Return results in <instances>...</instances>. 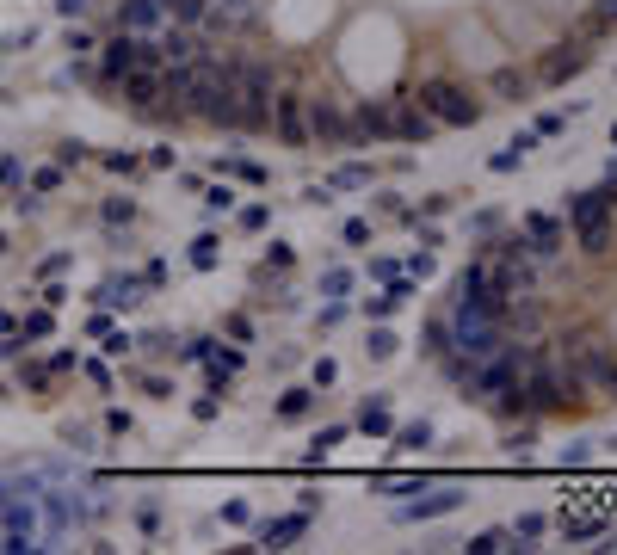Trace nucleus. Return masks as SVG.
<instances>
[{"instance_id":"50","label":"nucleus","mask_w":617,"mask_h":555,"mask_svg":"<svg viewBox=\"0 0 617 555\" xmlns=\"http://www.w3.org/2000/svg\"><path fill=\"white\" fill-rule=\"evenodd\" d=\"M105 167H112V173H142V161H136V155H105Z\"/></svg>"},{"instance_id":"35","label":"nucleus","mask_w":617,"mask_h":555,"mask_svg":"<svg viewBox=\"0 0 617 555\" xmlns=\"http://www.w3.org/2000/svg\"><path fill=\"white\" fill-rule=\"evenodd\" d=\"M315 290H321V296H346V290H352V272H346V266H328Z\"/></svg>"},{"instance_id":"26","label":"nucleus","mask_w":617,"mask_h":555,"mask_svg":"<svg viewBox=\"0 0 617 555\" xmlns=\"http://www.w3.org/2000/svg\"><path fill=\"white\" fill-rule=\"evenodd\" d=\"M192 266H198V272H216V266H223V235L204 229V235L192 241Z\"/></svg>"},{"instance_id":"23","label":"nucleus","mask_w":617,"mask_h":555,"mask_svg":"<svg viewBox=\"0 0 617 555\" xmlns=\"http://www.w3.org/2000/svg\"><path fill=\"white\" fill-rule=\"evenodd\" d=\"M346 432H352V426H321V432L309 438V451H303V463H309V469H321V463L334 457V444H346Z\"/></svg>"},{"instance_id":"21","label":"nucleus","mask_w":617,"mask_h":555,"mask_svg":"<svg viewBox=\"0 0 617 555\" xmlns=\"http://www.w3.org/2000/svg\"><path fill=\"white\" fill-rule=\"evenodd\" d=\"M580 68H587V50H556L550 62H543V87H562V81H574Z\"/></svg>"},{"instance_id":"27","label":"nucleus","mask_w":617,"mask_h":555,"mask_svg":"<svg viewBox=\"0 0 617 555\" xmlns=\"http://www.w3.org/2000/svg\"><path fill=\"white\" fill-rule=\"evenodd\" d=\"M389 438H395V451H426V444H432V420H408V426H395Z\"/></svg>"},{"instance_id":"2","label":"nucleus","mask_w":617,"mask_h":555,"mask_svg":"<svg viewBox=\"0 0 617 555\" xmlns=\"http://www.w3.org/2000/svg\"><path fill=\"white\" fill-rule=\"evenodd\" d=\"M611 216H617V185H599V192H574L568 198V229L580 235L587 253L611 247Z\"/></svg>"},{"instance_id":"9","label":"nucleus","mask_w":617,"mask_h":555,"mask_svg":"<svg viewBox=\"0 0 617 555\" xmlns=\"http://www.w3.org/2000/svg\"><path fill=\"white\" fill-rule=\"evenodd\" d=\"M346 136H352V118L334 105V99H309V142H340L346 148Z\"/></svg>"},{"instance_id":"36","label":"nucleus","mask_w":617,"mask_h":555,"mask_svg":"<svg viewBox=\"0 0 617 555\" xmlns=\"http://www.w3.org/2000/svg\"><path fill=\"white\" fill-rule=\"evenodd\" d=\"M402 272H408V278H432V272H439V259H432V247H414Z\"/></svg>"},{"instance_id":"7","label":"nucleus","mask_w":617,"mask_h":555,"mask_svg":"<svg viewBox=\"0 0 617 555\" xmlns=\"http://www.w3.org/2000/svg\"><path fill=\"white\" fill-rule=\"evenodd\" d=\"M309 525H315V512H284V518H266V525H253V537H260V543H253V549H290V543H303L309 537Z\"/></svg>"},{"instance_id":"1","label":"nucleus","mask_w":617,"mask_h":555,"mask_svg":"<svg viewBox=\"0 0 617 555\" xmlns=\"http://www.w3.org/2000/svg\"><path fill=\"white\" fill-rule=\"evenodd\" d=\"M408 99L426 111L432 124H451V130H476V124H482V99L469 93L463 81H420Z\"/></svg>"},{"instance_id":"11","label":"nucleus","mask_w":617,"mask_h":555,"mask_svg":"<svg viewBox=\"0 0 617 555\" xmlns=\"http://www.w3.org/2000/svg\"><path fill=\"white\" fill-rule=\"evenodd\" d=\"M210 31H253V25H260V0H210Z\"/></svg>"},{"instance_id":"46","label":"nucleus","mask_w":617,"mask_h":555,"mask_svg":"<svg viewBox=\"0 0 617 555\" xmlns=\"http://www.w3.org/2000/svg\"><path fill=\"white\" fill-rule=\"evenodd\" d=\"M223 525H253V506H247V500H229V506H223Z\"/></svg>"},{"instance_id":"16","label":"nucleus","mask_w":617,"mask_h":555,"mask_svg":"<svg viewBox=\"0 0 617 555\" xmlns=\"http://www.w3.org/2000/svg\"><path fill=\"white\" fill-rule=\"evenodd\" d=\"M537 142H543L537 130H519V136L506 142V148H494V155H488V173H519V167H525V155H531Z\"/></svg>"},{"instance_id":"43","label":"nucleus","mask_w":617,"mask_h":555,"mask_svg":"<svg viewBox=\"0 0 617 555\" xmlns=\"http://www.w3.org/2000/svg\"><path fill=\"white\" fill-rule=\"evenodd\" d=\"M414 235H420V247H445V229H439V222H432V216H426V222L414 216Z\"/></svg>"},{"instance_id":"40","label":"nucleus","mask_w":617,"mask_h":555,"mask_svg":"<svg viewBox=\"0 0 617 555\" xmlns=\"http://www.w3.org/2000/svg\"><path fill=\"white\" fill-rule=\"evenodd\" d=\"M309 383H315V389H334V383H340V364H334V358H315Z\"/></svg>"},{"instance_id":"12","label":"nucleus","mask_w":617,"mask_h":555,"mask_svg":"<svg viewBox=\"0 0 617 555\" xmlns=\"http://www.w3.org/2000/svg\"><path fill=\"white\" fill-rule=\"evenodd\" d=\"M389 130H395V142H426L439 124H432L414 99H389Z\"/></svg>"},{"instance_id":"20","label":"nucleus","mask_w":617,"mask_h":555,"mask_svg":"<svg viewBox=\"0 0 617 555\" xmlns=\"http://www.w3.org/2000/svg\"><path fill=\"white\" fill-rule=\"evenodd\" d=\"M315 401H321V389H315V383H309V389H284V395L272 401V414H278V420H309V414H315Z\"/></svg>"},{"instance_id":"13","label":"nucleus","mask_w":617,"mask_h":555,"mask_svg":"<svg viewBox=\"0 0 617 555\" xmlns=\"http://www.w3.org/2000/svg\"><path fill=\"white\" fill-rule=\"evenodd\" d=\"M451 303H488V259L482 253L451 278Z\"/></svg>"},{"instance_id":"8","label":"nucleus","mask_w":617,"mask_h":555,"mask_svg":"<svg viewBox=\"0 0 617 555\" xmlns=\"http://www.w3.org/2000/svg\"><path fill=\"white\" fill-rule=\"evenodd\" d=\"M365 142H395V130H389V99H365V105L352 111L346 148H365Z\"/></svg>"},{"instance_id":"52","label":"nucleus","mask_w":617,"mask_h":555,"mask_svg":"<svg viewBox=\"0 0 617 555\" xmlns=\"http://www.w3.org/2000/svg\"><path fill=\"white\" fill-rule=\"evenodd\" d=\"M149 167H161V173H167V167H179V155H173V148H149Z\"/></svg>"},{"instance_id":"6","label":"nucleus","mask_w":617,"mask_h":555,"mask_svg":"<svg viewBox=\"0 0 617 555\" xmlns=\"http://www.w3.org/2000/svg\"><path fill=\"white\" fill-rule=\"evenodd\" d=\"M519 235L531 241V259H556V253H562V241H568V222H562V216H550V210H531V216L519 222Z\"/></svg>"},{"instance_id":"10","label":"nucleus","mask_w":617,"mask_h":555,"mask_svg":"<svg viewBox=\"0 0 617 555\" xmlns=\"http://www.w3.org/2000/svg\"><path fill=\"white\" fill-rule=\"evenodd\" d=\"M414 296H420V278H408V272H402V278H389L383 290H371V296H365V315H371V321H389L395 309H408Z\"/></svg>"},{"instance_id":"32","label":"nucleus","mask_w":617,"mask_h":555,"mask_svg":"<svg viewBox=\"0 0 617 555\" xmlns=\"http://www.w3.org/2000/svg\"><path fill=\"white\" fill-rule=\"evenodd\" d=\"M463 549H469V555H500V549H513V531H476Z\"/></svg>"},{"instance_id":"14","label":"nucleus","mask_w":617,"mask_h":555,"mask_svg":"<svg viewBox=\"0 0 617 555\" xmlns=\"http://www.w3.org/2000/svg\"><path fill=\"white\" fill-rule=\"evenodd\" d=\"M358 432H365V438H389V432H395V407H389L383 389L365 395V407H358Z\"/></svg>"},{"instance_id":"47","label":"nucleus","mask_w":617,"mask_h":555,"mask_svg":"<svg viewBox=\"0 0 617 555\" xmlns=\"http://www.w3.org/2000/svg\"><path fill=\"white\" fill-rule=\"evenodd\" d=\"M371 278L389 284V278H402V259H371Z\"/></svg>"},{"instance_id":"4","label":"nucleus","mask_w":617,"mask_h":555,"mask_svg":"<svg viewBox=\"0 0 617 555\" xmlns=\"http://www.w3.org/2000/svg\"><path fill=\"white\" fill-rule=\"evenodd\" d=\"M278 142H290V148H303L309 142V93H297V87H284V93H272V124H266Z\"/></svg>"},{"instance_id":"34","label":"nucleus","mask_w":617,"mask_h":555,"mask_svg":"<svg viewBox=\"0 0 617 555\" xmlns=\"http://www.w3.org/2000/svg\"><path fill=\"white\" fill-rule=\"evenodd\" d=\"M617 25V0H593V19H587V37H605Z\"/></svg>"},{"instance_id":"3","label":"nucleus","mask_w":617,"mask_h":555,"mask_svg":"<svg viewBox=\"0 0 617 555\" xmlns=\"http://www.w3.org/2000/svg\"><path fill=\"white\" fill-rule=\"evenodd\" d=\"M130 68H161V44H155V37L118 31L112 44H99V81H105V87H118Z\"/></svg>"},{"instance_id":"15","label":"nucleus","mask_w":617,"mask_h":555,"mask_svg":"<svg viewBox=\"0 0 617 555\" xmlns=\"http://www.w3.org/2000/svg\"><path fill=\"white\" fill-rule=\"evenodd\" d=\"M161 0H124V7H118V31H142V37H149V31H161Z\"/></svg>"},{"instance_id":"51","label":"nucleus","mask_w":617,"mask_h":555,"mask_svg":"<svg viewBox=\"0 0 617 555\" xmlns=\"http://www.w3.org/2000/svg\"><path fill=\"white\" fill-rule=\"evenodd\" d=\"M105 216H112V222H130V216H136V204H130V198H112V204H105Z\"/></svg>"},{"instance_id":"55","label":"nucleus","mask_w":617,"mask_h":555,"mask_svg":"<svg viewBox=\"0 0 617 555\" xmlns=\"http://www.w3.org/2000/svg\"><path fill=\"white\" fill-rule=\"evenodd\" d=\"M611 148H617V124H611Z\"/></svg>"},{"instance_id":"33","label":"nucleus","mask_w":617,"mask_h":555,"mask_svg":"<svg viewBox=\"0 0 617 555\" xmlns=\"http://www.w3.org/2000/svg\"><path fill=\"white\" fill-rule=\"evenodd\" d=\"M488 93L519 99V93H525V74H519V68H494V74H488Z\"/></svg>"},{"instance_id":"42","label":"nucleus","mask_w":617,"mask_h":555,"mask_svg":"<svg viewBox=\"0 0 617 555\" xmlns=\"http://www.w3.org/2000/svg\"><path fill=\"white\" fill-rule=\"evenodd\" d=\"M531 130H537V136H562V130H568V111H543Z\"/></svg>"},{"instance_id":"19","label":"nucleus","mask_w":617,"mask_h":555,"mask_svg":"<svg viewBox=\"0 0 617 555\" xmlns=\"http://www.w3.org/2000/svg\"><path fill=\"white\" fill-rule=\"evenodd\" d=\"M136 303H142V278L124 272V278H105L99 284V309H136Z\"/></svg>"},{"instance_id":"28","label":"nucleus","mask_w":617,"mask_h":555,"mask_svg":"<svg viewBox=\"0 0 617 555\" xmlns=\"http://www.w3.org/2000/svg\"><path fill=\"white\" fill-rule=\"evenodd\" d=\"M371 488H377V494H389V500H408V494H420V488H426V475H377Z\"/></svg>"},{"instance_id":"25","label":"nucleus","mask_w":617,"mask_h":555,"mask_svg":"<svg viewBox=\"0 0 617 555\" xmlns=\"http://www.w3.org/2000/svg\"><path fill=\"white\" fill-rule=\"evenodd\" d=\"M506 531H513V549H531L543 531H550V518H543V512H519L513 518V525H506Z\"/></svg>"},{"instance_id":"5","label":"nucleus","mask_w":617,"mask_h":555,"mask_svg":"<svg viewBox=\"0 0 617 555\" xmlns=\"http://www.w3.org/2000/svg\"><path fill=\"white\" fill-rule=\"evenodd\" d=\"M457 506H463V488H420V494H408L395 506V518H402V525H426V518H445Z\"/></svg>"},{"instance_id":"49","label":"nucleus","mask_w":617,"mask_h":555,"mask_svg":"<svg viewBox=\"0 0 617 555\" xmlns=\"http://www.w3.org/2000/svg\"><path fill=\"white\" fill-rule=\"evenodd\" d=\"M142 284H149V290H161V284H167V266H161V259H149V266H142Z\"/></svg>"},{"instance_id":"41","label":"nucleus","mask_w":617,"mask_h":555,"mask_svg":"<svg viewBox=\"0 0 617 555\" xmlns=\"http://www.w3.org/2000/svg\"><path fill=\"white\" fill-rule=\"evenodd\" d=\"M266 222H272V210H266V204H241V229H247V235H260Z\"/></svg>"},{"instance_id":"53","label":"nucleus","mask_w":617,"mask_h":555,"mask_svg":"<svg viewBox=\"0 0 617 555\" xmlns=\"http://www.w3.org/2000/svg\"><path fill=\"white\" fill-rule=\"evenodd\" d=\"M56 7H62L68 19H75V13H87V0H56Z\"/></svg>"},{"instance_id":"17","label":"nucleus","mask_w":617,"mask_h":555,"mask_svg":"<svg viewBox=\"0 0 617 555\" xmlns=\"http://www.w3.org/2000/svg\"><path fill=\"white\" fill-rule=\"evenodd\" d=\"M290 266H297V247H290V241H272V247L260 253V266H253V284L266 290V284H272V278H284Z\"/></svg>"},{"instance_id":"18","label":"nucleus","mask_w":617,"mask_h":555,"mask_svg":"<svg viewBox=\"0 0 617 555\" xmlns=\"http://www.w3.org/2000/svg\"><path fill=\"white\" fill-rule=\"evenodd\" d=\"M556 531H562V543H593V537H605V518L599 512H562Z\"/></svg>"},{"instance_id":"39","label":"nucleus","mask_w":617,"mask_h":555,"mask_svg":"<svg viewBox=\"0 0 617 555\" xmlns=\"http://www.w3.org/2000/svg\"><path fill=\"white\" fill-rule=\"evenodd\" d=\"M136 346H142V352H149V358H173V346H179V340H173V333H142V340H136Z\"/></svg>"},{"instance_id":"54","label":"nucleus","mask_w":617,"mask_h":555,"mask_svg":"<svg viewBox=\"0 0 617 555\" xmlns=\"http://www.w3.org/2000/svg\"><path fill=\"white\" fill-rule=\"evenodd\" d=\"M173 7H179V0H161V13H173Z\"/></svg>"},{"instance_id":"48","label":"nucleus","mask_w":617,"mask_h":555,"mask_svg":"<svg viewBox=\"0 0 617 555\" xmlns=\"http://www.w3.org/2000/svg\"><path fill=\"white\" fill-rule=\"evenodd\" d=\"M469 229H476V235H494V229H500V210H476V216H469Z\"/></svg>"},{"instance_id":"38","label":"nucleus","mask_w":617,"mask_h":555,"mask_svg":"<svg viewBox=\"0 0 617 555\" xmlns=\"http://www.w3.org/2000/svg\"><path fill=\"white\" fill-rule=\"evenodd\" d=\"M216 414H223V389H210V395H198V401H192V420H204V426H210Z\"/></svg>"},{"instance_id":"45","label":"nucleus","mask_w":617,"mask_h":555,"mask_svg":"<svg viewBox=\"0 0 617 555\" xmlns=\"http://www.w3.org/2000/svg\"><path fill=\"white\" fill-rule=\"evenodd\" d=\"M223 333H229L235 346H247V340H253V321H247V315H229V321H223Z\"/></svg>"},{"instance_id":"30","label":"nucleus","mask_w":617,"mask_h":555,"mask_svg":"<svg viewBox=\"0 0 617 555\" xmlns=\"http://www.w3.org/2000/svg\"><path fill=\"white\" fill-rule=\"evenodd\" d=\"M420 340H426V358L432 364H439V358H451V321L439 315V321H426V333H420Z\"/></svg>"},{"instance_id":"29","label":"nucleus","mask_w":617,"mask_h":555,"mask_svg":"<svg viewBox=\"0 0 617 555\" xmlns=\"http://www.w3.org/2000/svg\"><path fill=\"white\" fill-rule=\"evenodd\" d=\"M395 352H402V340H395V333L377 321V327L365 333V358H371V364H383V358H395Z\"/></svg>"},{"instance_id":"24","label":"nucleus","mask_w":617,"mask_h":555,"mask_svg":"<svg viewBox=\"0 0 617 555\" xmlns=\"http://www.w3.org/2000/svg\"><path fill=\"white\" fill-rule=\"evenodd\" d=\"M321 185H328V192H358V185H371V167H365V161H346V167H334Z\"/></svg>"},{"instance_id":"22","label":"nucleus","mask_w":617,"mask_h":555,"mask_svg":"<svg viewBox=\"0 0 617 555\" xmlns=\"http://www.w3.org/2000/svg\"><path fill=\"white\" fill-rule=\"evenodd\" d=\"M216 173H223V179H241V185H266V179H272L260 161H247V155H216Z\"/></svg>"},{"instance_id":"37","label":"nucleus","mask_w":617,"mask_h":555,"mask_svg":"<svg viewBox=\"0 0 617 555\" xmlns=\"http://www.w3.org/2000/svg\"><path fill=\"white\" fill-rule=\"evenodd\" d=\"M340 241H346V247H365V241H371V216H346Z\"/></svg>"},{"instance_id":"31","label":"nucleus","mask_w":617,"mask_h":555,"mask_svg":"<svg viewBox=\"0 0 617 555\" xmlns=\"http://www.w3.org/2000/svg\"><path fill=\"white\" fill-rule=\"evenodd\" d=\"M235 204H241V192H235L229 179H216V185H204V210H210V216H229Z\"/></svg>"},{"instance_id":"44","label":"nucleus","mask_w":617,"mask_h":555,"mask_svg":"<svg viewBox=\"0 0 617 555\" xmlns=\"http://www.w3.org/2000/svg\"><path fill=\"white\" fill-rule=\"evenodd\" d=\"M445 210H451V192H432V198H420V210H414V216H432V222H439Z\"/></svg>"}]
</instances>
